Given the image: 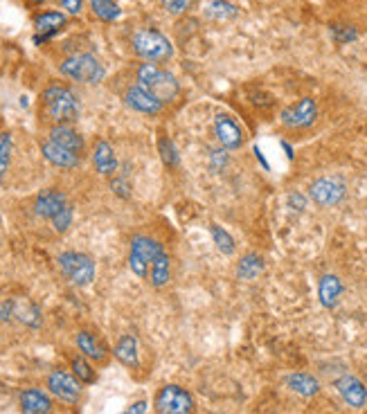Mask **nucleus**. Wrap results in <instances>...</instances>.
Instances as JSON below:
<instances>
[{
    "mask_svg": "<svg viewBox=\"0 0 367 414\" xmlns=\"http://www.w3.org/2000/svg\"><path fill=\"white\" fill-rule=\"evenodd\" d=\"M138 83L145 86V88L153 95L158 97L162 104H169V102H176L178 95H180V86H178V79L167 73L165 68H160L158 63H143L138 68Z\"/></svg>",
    "mask_w": 367,
    "mask_h": 414,
    "instance_id": "f257e3e1",
    "label": "nucleus"
},
{
    "mask_svg": "<svg viewBox=\"0 0 367 414\" xmlns=\"http://www.w3.org/2000/svg\"><path fill=\"white\" fill-rule=\"evenodd\" d=\"M43 106L48 118L56 124H73L79 118V99L68 86L52 83L43 93Z\"/></svg>",
    "mask_w": 367,
    "mask_h": 414,
    "instance_id": "f03ea898",
    "label": "nucleus"
},
{
    "mask_svg": "<svg viewBox=\"0 0 367 414\" xmlns=\"http://www.w3.org/2000/svg\"><path fill=\"white\" fill-rule=\"evenodd\" d=\"M131 46H133V52L149 63L167 61L174 54L172 41L158 30H138L131 38Z\"/></svg>",
    "mask_w": 367,
    "mask_h": 414,
    "instance_id": "7ed1b4c3",
    "label": "nucleus"
},
{
    "mask_svg": "<svg viewBox=\"0 0 367 414\" xmlns=\"http://www.w3.org/2000/svg\"><path fill=\"white\" fill-rule=\"evenodd\" d=\"M59 70L66 77L81 81V83H100L106 75L102 61L97 59L95 54H88V52H79V54L68 56V59L61 61Z\"/></svg>",
    "mask_w": 367,
    "mask_h": 414,
    "instance_id": "20e7f679",
    "label": "nucleus"
},
{
    "mask_svg": "<svg viewBox=\"0 0 367 414\" xmlns=\"http://www.w3.org/2000/svg\"><path fill=\"white\" fill-rule=\"evenodd\" d=\"M56 262H59L63 277L70 284H75V286H88L95 279V262L88 254L68 250V252H61Z\"/></svg>",
    "mask_w": 367,
    "mask_h": 414,
    "instance_id": "39448f33",
    "label": "nucleus"
},
{
    "mask_svg": "<svg viewBox=\"0 0 367 414\" xmlns=\"http://www.w3.org/2000/svg\"><path fill=\"white\" fill-rule=\"evenodd\" d=\"M162 252V246L156 239L151 237H135L131 241V252H129V268L133 270V275L140 279L149 277V270L153 259Z\"/></svg>",
    "mask_w": 367,
    "mask_h": 414,
    "instance_id": "423d86ee",
    "label": "nucleus"
},
{
    "mask_svg": "<svg viewBox=\"0 0 367 414\" xmlns=\"http://www.w3.org/2000/svg\"><path fill=\"white\" fill-rule=\"evenodd\" d=\"M156 410L160 414H192L194 398L178 385H167L156 396Z\"/></svg>",
    "mask_w": 367,
    "mask_h": 414,
    "instance_id": "0eeeda50",
    "label": "nucleus"
},
{
    "mask_svg": "<svg viewBox=\"0 0 367 414\" xmlns=\"http://www.w3.org/2000/svg\"><path fill=\"white\" fill-rule=\"evenodd\" d=\"M347 190H345V182L341 178H318L311 182V187H309V196L314 198V201L322 207H331V205H338L345 198Z\"/></svg>",
    "mask_w": 367,
    "mask_h": 414,
    "instance_id": "6e6552de",
    "label": "nucleus"
},
{
    "mask_svg": "<svg viewBox=\"0 0 367 414\" xmlns=\"http://www.w3.org/2000/svg\"><path fill=\"white\" fill-rule=\"evenodd\" d=\"M318 118V106L311 97H302L300 102L291 104L289 108L281 110V124L289 126V128H306L311 126Z\"/></svg>",
    "mask_w": 367,
    "mask_h": 414,
    "instance_id": "1a4fd4ad",
    "label": "nucleus"
},
{
    "mask_svg": "<svg viewBox=\"0 0 367 414\" xmlns=\"http://www.w3.org/2000/svg\"><path fill=\"white\" fill-rule=\"evenodd\" d=\"M124 102L129 108H133L138 113H145V115H158L165 106L158 97H153L145 86H140V83H131L129 88H126Z\"/></svg>",
    "mask_w": 367,
    "mask_h": 414,
    "instance_id": "9d476101",
    "label": "nucleus"
},
{
    "mask_svg": "<svg viewBox=\"0 0 367 414\" xmlns=\"http://www.w3.org/2000/svg\"><path fill=\"white\" fill-rule=\"evenodd\" d=\"M48 388L56 398H61L66 403H75L81 394V381H77L73 374L63 372V369H54L48 378Z\"/></svg>",
    "mask_w": 367,
    "mask_h": 414,
    "instance_id": "9b49d317",
    "label": "nucleus"
},
{
    "mask_svg": "<svg viewBox=\"0 0 367 414\" xmlns=\"http://www.w3.org/2000/svg\"><path fill=\"white\" fill-rule=\"evenodd\" d=\"M214 135L221 142L223 149H239L244 145V133H242V126L237 124V120L232 115H225V113H219L214 118Z\"/></svg>",
    "mask_w": 367,
    "mask_h": 414,
    "instance_id": "f8f14e48",
    "label": "nucleus"
},
{
    "mask_svg": "<svg viewBox=\"0 0 367 414\" xmlns=\"http://www.w3.org/2000/svg\"><path fill=\"white\" fill-rule=\"evenodd\" d=\"M336 390L338 394L343 396V401L349 405V408H354V410H361L365 408L367 403V388H365V383L356 376H341L336 381Z\"/></svg>",
    "mask_w": 367,
    "mask_h": 414,
    "instance_id": "ddd939ff",
    "label": "nucleus"
},
{
    "mask_svg": "<svg viewBox=\"0 0 367 414\" xmlns=\"http://www.w3.org/2000/svg\"><path fill=\"white\" fill-rule=\"evenodd\" d=\"M66 21H68V16L63 11H54V9L41 11L34 19V30H36L34 43H43V41L52 38L56 32H61L66 27Z\"/></svg>",
    "mask_w": 367,
    "mask_h": 414,
    "instance_id": "4468645a",
    "label": "nucleus"
},
{
    "mask_svg": "<svg viewBox=\"0 0 367 414\" xmlns=\"http://www.w3.org/2000/svg\"><path fill=\"white\" fill-rule=\"evenodd\" d=\"M66 205H68V198H66L63 192H59V190H46V192H41L36 196L34 212L38 214L41 219H50L52 221Z\"/></svg>",
    "mask_w": 367,
    "mask_h": 414,
    "instance_id": "2eb2a0df",
    "label": "nucleus"
},
{
    "mask_svg": "<svg viewBox=\"0 0 367 414\" xmlns=\"http://www.w3.org/2000/svg\"><path fill=\"white\" fill-rule=\"evenodd\" d=\"M50 140L54 142V145H59V147L73 151L77 155H81L83 153V147H86L83 138L70 124H54L50 128Z\"/></svg>",
    "mask_w": 367,
    "mask_h": 414,
    "instance_id": "dca6fc26",
    "label": "nucleus"
},
{
    "mask_svg": "<svg viewBox=\"0 0 367 414\" xmlns=\"http://www.w3.org/2000/svg\"><path fill=\"white\" fill-rule=\"evenodd\" d=\"M41 153H43V158L48 162H52L54 167H61V169H75L79 165V160H81V155L68 151V149H63L59 145H54L52 140H48V142L41 145Z\"/></svg>",
    "mask_w": 367,
    "mask_h": 414,
    "instance_id": "f3484780",
    "label": "nucleus"
},
{
    "mask_svg": "<svg viewBox=\"0 0 367 414\" xmlns=\"http://www.w3.org/2000/svg\"><path fill=\"white\" fill-rule=\"evenodd\" d=\"M93 165L95 169L100 171L102 176H113L118 171V158H115V151L108 145V142H97L95 149H93Z\"/></svg>",
    "mask_w": 367,
    "mask_h": 414,
    "instance_id": "a211bd4d",
    "label": "nucleus"
},
{
    "mask_svg": "<svg viewBox=\"0 0 367 414\" xmlns=\"http://www.w3.org/2000/svg\"><path fill=\"white\" fill-rule=\"evenodd\" d=\"M341 295H343V281L336 275H322V279L318 284L320 304L324 309H334L338 304V299H341Z\"/></svg>",
    "mask_w": 367,
    "mask_h": 414,
    "instance_id": "6ab92c4d",
    "label": "nucleus"
},
{
    "mask_svg": "<svg viewBox=\"0 0 367 414\" xmlns=\"http://www.w3.org/2000/svg\"><path fill=\"white\" fill-rule=\"evenodd\" d=\"M21 410L25 414H48L52 410V403L48 394L41 390H25L21 394Z\"/></svg>",
    "mask_w": 367,
    "mask_h": 414,
    "instance_id": "aec40b11",
    "label": "nucleus"
},
{
    "mask_svg": "<svg viewBox=\"0 0 367 414\" xmlns=\"http://www.w3.org/2000/svg\"><path fill=\"white\" fill-rule=\"evenodd\" d=\"M77 347L91 361H97V363L106 361V347H104V342L97 340L91 331H79L77 333Z\"/></svg>",
    "mask_w": 367,
    "mask_h": 414,
    "instance_id": "412c9836",
    "label": "nucleus"
},
{
    "mask_svg": "<svg viewBox=\"0 0 367 414\" xmlns=\"http://www.w3.org/2000/svg\"><path fill=\"white\" fill-rule=\"evenodd\" d=\"M149 277H151V284L156 289H162L165 284L169 281V277H172V259H169V254L165 250L156 257V259H153Z\"/></svg>",
    "mask_w": 367,
    "mask_h": 414,
    "instance_id": "4be33fe9",
    "label": "nucleus"
},
{
    "mask_svg": "<svg viewBox=\"0 0 367 414\" xmlns=\"http://www.w3.org/2000/svg\"><path fill=\"white\" fill-rule=\"evenodd\" d=\"M205 19L210 21H232L237 16V7L232 3H228V0H207L205 3Z\"/></svg>",
    "mask_w": 367,
    "mask_h": 414,
    "instance_id": "5701e85b",
    "label": "nucleus"
},
{
    "mask_svg": "<svg viewBox=\"0 0 367 414\" xmlns=\"http://www.w3.org/2000/svg\"><path fill=\"white\" fill-rule=\"evenodd\" d=\"M14 318L27 326H41V311L30 299H14Z\"/></svg>",
    "mask_w": 367,
    "mask_h": 414,
    "instance_id": "b1692460",
    "label": "nucleus"
},
{
    "mask_svg": "<svg viewBox=\"0 0 367 414\" xmlns=\"http://www.w3.org/2000/svg\"><path fill=\"white\" fill-rule=\"evenodd\" d=\"M286 383H289V388L300 396H316L320 392V383L311 374H291Z\"/></svg>",
    "mask_w": 367,
    "mask_h": 414,
    "instance_id": "393cba45",
    "label": "nucleus"
},
{
    "mask_svg": "<svg viewBox=\"0 0 367 414\" xmlns=\"http://www.w3.org/2000/svg\"><path fill=\"white\" fill-rule=\"evenodd\" d=\"M264 259L259 254H255V252H250V254H246L242 262H239V266H237V277L239 279H257L262 273H264Z\"/></svg>",
    "mask_w": 367,
    "mask_h": 414,
    "instance_id": "a878e982",
    "label": "nucleus"
},
{
    "mask_svg": "<svg viewBox=\"0 0 367 414\" xmlns=\"http://www.w3.org/2000/svg\"><path fill=\"white\" fill-rule=\"evenodd\" d=\"M115 356L126 367H138V340L133 336H122L115 345Z\"/></svg>",
    "mask_w": 367,
    "mask_h": 414,
    "instance_id": "bb28decb",
    "label": "nucleus"
},
{
    "mask_svg": "<svg viewBox=\"0 0 367 414\" xmlns=\"http://www.w3.org/2000/svg\"><path fill=\"white\" fill-rule=\"evenodd\" d=\"M88 5L93 9V14L97 19H102L106 23H113V21H118L120 19V7L115 0H88Z\"/></svg>",
    "mask_w": 367,
    "mask_h": 414,
    "instance_id": "cd10ccee",
    "label": "nucleus"
},
{
    "mask_svg": "<svg viewBox=\"0 0 367 414\" xmlns=\"http://www.w3.org/2000/svg\"><path fill=\"white\" fill-rule=\"evenodd\" d=\"M158 151H160V158L162 162L169 167V169H176L180 165V155H178V149L176 145L169 138H160L158 140Z\"/></svg>",
    "mask_w": 367,
    "mask_h": 414,
    "instance_id": "c85d7f7f",
    "label": "nucleus"
},
{
    "mask_svg": "<svg viewBox=\"0 0 367 414\" xmlns=\"http://www.w3.org/2000/svg\"><path fill=\"white\" fill-rule=\"evenodd\" d=\"M210 234H212V239H214V244H217V248L223 252V254H234V239L223 230L221 225H210Z\"/></svg>",
    "mask_w": 367,
    "mask_h": 414,
    "instance_id": "c756f323",
    "label": "nucleus"
},
{
    "mask_svg": "<svg viewBox=\"0 0 367 414\" xmlns=\"http://www.w3.org/2000/svg\"><path fill=\"white\" fill-rule=\"evenodd\" d=\"M11 149H14V140L11 133H0V178L7 174L9 162H11Z\"/></svg>",
    "mask_w": 367,
    "mask_h": 414,
    "instance_id": "7c9ffc66",
    "label": "nucleus"
},
{
    "mask_svg": "<svg viewBox=\"0 0 367 414\" xmlns=\"http://www.w3.org/2000/svg\"><path fill=\"white\" fill-rule=\"evenodd\" d=\"M331 34H334V41L336 43H351V41H356L358 32H356V27H351V25H334L331 27Z\"/></svg>",
    "mask_w": 367,
    "mask_h": 414,
    "instance_id": "2f4dec72",
    "label": "nucleus"
},
{
    "mask_svg": "<svg viewBox=\"0 0 367 414\" xmlns=\"http://www.w3.org/2000/svg\"><path fill=\"white\" fill-rule=\"evenodd\" d=\"M73 372L75 376L81 381V383H93L95 381V372H93V367L83 361V358H75L73 361Z\"/></svg>",
    "mask_w": 367,
    "mask_h": 414,
    "instance_id": "473e14b6",
    "label": "nucleus"
},
{
    "mask_svg": "<svg viewBox=\"0 0 367 414\" xmlns=\"http://www.w3.org/2000/svg\"><path fill=\"white\" fill-rule=\"evenodd\" d=\"M70 223H73V207H70V203H68V205L52 219V227H54L56 232H66L68 227H70Z\"/></svg>",
    "mask_w": 367,
    "mask_h": 414,
    "instance_id": "72a5a7b5",
    "label": "nucleus"
},
{
    "mask_svg": "<svg viewBox=\"0 0 367 414\" xmlns=\"http://www.w3.org/2000/svg\"><path fill=\"white\" fill-rule=\"evenodd\" d=\"M160 3H162L167 14H172V16H182V14L192 7L194 0H160Z\"/></svg>",
    "mask_w": 367,
    "mask_h": 414,
    "instance_id": "f704fd0d",
    "label": "nucleus"
},
{
    "mask_svg": "<svg viewBox=\"0 0 367 414\" xmlns=\"http://www.w3.org/2000/svg\"><path fill=\"white\" fill-rule=\"evenodd\" d=\"M228 162H230L228 149H214V151L210 153V167L214 169V171H221Z\"/></svg>",
    "mask_w": 367,
    "mask_h": 414,
    "instance_id": "c9c22d12",
    "label": "nucleus"
},
{
    "mask_svg": "<svg viewBox=\"0 0 367 414\" xmlns=\"http://www.w3.org/2000/svg\"><path fill=\"white\" fill-rule=\"evenodd\" d=\"M110 187H113V194H118L122 198H129V194H131V185L126 182L124 178H115L110 182Z\"/></svg>",
    "mask_w": 367,
    "mask_h": 414,
    "instance_id": "e433bc0d",
    "label": "nucleus"
},
{
    "mask_svg": "<svg viewBox=\"0 0 367 414\" xmlns=\"http://www.w3.org/2000/svg\"><path fill=\"white\" fill-rule=\"evenodd\" d=\"M289 205H291L293 209L302 212V209L306 207V198H304L302 194H298V192H293V194L289 196Z\"/></svg>",
    "mask_w": 367,
    "mask_h": 414,
    "instance_id": "4c0bfd02",
    "label": "nucleus"
},
{
    "mask_svg": "<svg viewBox=\"0 0 367 414\" xmlns=\"http://www.w3.org/2000/svg\"><path fill=\"white\" fill-rule=\"evenodd\" d=\"M61 5L68 14H73V16H77V14L81 11V5H83V0H61Z\"/></svg>",
    "mask_w": 367,
    "mask_h": 414,
    "instance_id": "58836bf2",
    "label": "nucleus"
},
{
    "mask_svg": "<svg viewBox=\"0 0 367 414\" xmlns=\"http://www.w3.org/2000/svg\"><path fill=\"white\" fill-rule=\"evenodd\" d=\"M145 408H147V403L145 401H140V403H135L129 412H126V414H143L145 412Z\"/></svg>",
    "mask_w": 367,
    "mask_h": 414,
    "instance_id": "ea45409f",
    "label": "nucleus"
},
{
    "mask_svg": "<svg viewBox=\"0 0 367 414\" xmlns=\"http://www.w3.org/2000/svg\"><path fill=\"white\" fill-rule=\"evenodd\" d=\"M32 3H34V5H43V3H46V0H32Z\"/></svg>",
    "mask_w": 367,
    "mask_h": 414,
    "instance_id": "a19ab883",
    "label": "nucleus"
}]
</instances>
